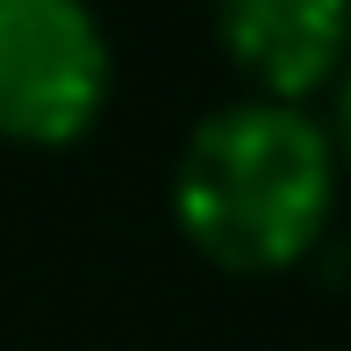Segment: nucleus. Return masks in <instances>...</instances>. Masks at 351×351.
I'll use <instances>...</instances> for the list:
<instances>
[{
  "label": "nucleus",
  "mask_w": 351,
  "mask_h": 351,
  "mask_svg": "<svg viewBox=\"0 0 351 351\" xmlns=\"http://www.w3.org/2000/svg\"><path fill=\"white\" fill-rule=\"evenodd\" d=\"M337 151L308 108L230 101L194 122L172 165V215L186 244L222 273H287L330 230Z\"/></svg>",
  "instance_id": "f257e3e1"
},
{
  "label": "nucleus",
  "mask_w": 351,
  "mask_h": 351,
  "mask_svg": "<svg viewBox=\"0 0 351 351\" xmlns=\"http://www.w3.org/2000/svg\"><path fill=\"white\" fill-rule=\"evenodd\" d=\"M115 51L79 0H0V136L65 151L101 122Z\"/></svg>",
  "instance_id": "f03ea898"
},
{
  "label": "nucleus",
  "mask_w": 351,
  "mask_h": 351,
  "mask_svg": "<svg viewBox=\"0 0 351 351\" xmlns=\"http://www.w3.org/2000/svg\"><path fill=\"white\" fill-rule=\"evenodd\" d=\"M215 43L258 86V101L301 108L315 86H337L351 51L344 0H237L215 14Z\"/></svg>",
  "instance_id": "7ed1b4c3"
},
{
  "label": "nucleus",
  "mask_w": 351,
  "mask_h": 351,
  "mask_svg": "<svg viewBox=\"0 0 351 351\" xmlns=\"http://www.w3.org/2000/svg\"><path fill=\"white\" fill-rule=\"evenodd\" d=\"M330 151H337V165H351V58H344V72H337V86H330Z\"/></svg>",
  "instance_id": "20e7f679"
}]
</instances>
